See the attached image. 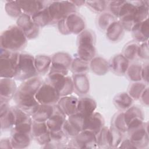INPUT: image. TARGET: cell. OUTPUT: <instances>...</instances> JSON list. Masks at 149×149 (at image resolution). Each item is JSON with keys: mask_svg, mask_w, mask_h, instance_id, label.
Masks as SVG:
<instances>
[{"mask_svg": "<svg viewBox=\"0 0 149 149\" xmlns=\"http://www.w3.org/2000/svg\"><path fill=\"white\" fill-rule=\"evenodd\" d=\"M43 82L38 76L23 81L17 87L14 95L16 105L31 116L40 105L35 95Z\"/></svg>", "mask_w": 149, "mask_h": 149, "instance_id": "obj_1", "label": "cell"}, {"mask_svg": "<svg viewBox=\"0 0 149 149\" xmlns=\"http://www.w3.org/2000/svg\"><path fill=\"white\" fill-rule=\"evenodd\" d=\"M28 39L17 25L9 26L0 36L1 48L18 52L23 51L27 44Z\"/></svg>", "mask_w": 149, "mask_h": 149, "instance_id": "obj_2", "label": "cell"}, {"mask_svg": "<svg viewBox=\"0 0 149 149\" xmlns=\"http://www.w3.org/2000/svg\"><path fill=\"white\" fill-rule=\"evenodd\" d=\"M95 35L90 29H85L79 34L77 38V52L76 56L83 61L90 62L95 56L96 49Z\"/></svg>", "mask_w": 149, "mask_h": 149, "instance_id": "obj_3", "label": "cell"}, {"mask_svg": "<svg viewBox=\"0 0 149 149\" xmlns=\"http://www.w3.org/2000/svg\"><path fill=\"white\" fill-rule=\"evenodd\" d=\"M56 24L60 33L64 35L79 34L86 27L84 17L77 12L70 13Z\"/></svg>", "mask_w": 149, "mask_h": 149, "instance_id": "obj_4", "label": "cell"}, {"mask_svg": "<svg viewBox=\"0 0 149 149\" xmlns=\"http://www.w3.org/2000/svg\"><path fill=\"white\" fill-rule=\"evenodd\" d=\"M20 53L1 48L0 76L1 78L15 77Z\"/></svg>", "mask_w": 149, "mask_h": 149, "instance_id": "obj_5", "label": "cell"}, {"mask_svg": "<svg viewBox=\"0 0 149 149\" xmlns=\"http://www.w3.org/2000/svg\"><path fill=\"white\" fill-rule=\"evenodd\" d=\"M34 65V56L30 54L20 53L15 80L25 81L38 76Z\"/></svg>", "mask_w": 149, "mask_h": 149, "instance_id": "obj_6", "label": "cell"}, {"mask_svg": "<svg viewBox=\"0 0 149 149\" xmlns=\"http://www.w3.org/2000/svg\"><path fill=\"white\" fill-rule=\"evenodd\" d=\"M51 24H57L70 13L77 12V8L71 1H51L47 6Z\"/></svg>", "mask_w": 149, "mask_h": 149, "instance_id": "obj_7", "label": "cell"}, {"mask_svg": "<svg viewBox=\"0 0 149 149\" xmlns=\"http://www.w3.org/2000/svg\"><path fill=\"white\" fill-rule=\"evenodd\" d=\"M45 81L51 84L61 97L71 95L74 91L72 77L68 75L49 72Z\"/></svg>", "mask_w": 149, "mask_h": 149, "instance_id": "obj_8", "label": "cell"}, {"mask_svg": "<svg viewBox=\"0 0 149 149\" xmlns=\"http://www.w3.org/2000/svg\"><path fill=\"white\" fill-rule=\"evenodd\" d=\"M122 133L113 128L104 126L97 134L98 148H118L123 139Z\"/></svg>", "mask_w": 149, "mask_h": 149, "instance_id": "obj_9", "label": "cell"}, {"mask_svg": "<svg viewBox=\"0 0 149 149\" xmlns=\"http://www.w3.org/2000/svg\"><path fill=\"white\" fill-rule=\"evenodd\" d=\"M69 144L70 148H98L97 135L91 131L82 130L74 137L70 139Z\"/></svg>", "mask_w": 149, "mask_h": 149, "instance_id": "obj_10", "label": "cell"}, {"mask_svg": "<svg viewBox=\"0 0 149 149\" xmlns=\"http://www.w3.org/2000/svg\"><path fill=\"white\" fill-rule=\"evenodd\" d=\"M35 97L40 104L55 105L58 102L61 96L51 84L44 81L36 93Z\"/></svg>", "mask_w": 149, "mask_h": 149, "instance_id": "obj_11", "label": "cell"}, {"mask_svg": "<svg viewBox=\"0 0 149 149\" xmlns=\"http://www.w3.org/2000/svg\"><path fill=\"white\" fill-rule=\"evenodd\" d=\"M128 137L137 148H145L149 144L148 134V123L143 122L141 125L129 130Z\"/></svg>", "mask_w": 149, "mask_h": 149, "instance_id": "obj_12", "label": "cell"}, {"mask_svg": "<svg viewBox=\"0 0 149 149\" xmlns=\"http://www.w3.org/2000/svg\"><path fill=\"white\" fill-rule=\"evenodd\" d=\"M72 59L70 55L67 52H58L55 53L51 57L52 62L49 72L68 75Z\"/></svg>", "mask_w": 149, "mask_h": 149, "instance_id": "obj_13", "label": "cell"}, {"mask_svg": "<svg viewBox=\"0 0 149 149\" xmlns=\"http://www.w3.org/2000/svg\"><path fill=\"white\" fill-rule=\"evenodd\" d=\"M16 25L22 29L28 40L36 38L38 36L40 27L34 22L30 15L23 13L17 19Z\"/></svg>", "mask_w": 149, "mask_h": 149, "instance_id": "obj_14", "label": "cell"}, {"mask_svg": "<svg viewBox=\"0 0 149 149\" xmlns=\"http://www.w3.org/2000/svg\"><path fill=\"white\" fill-rule=\"evenodd\" d=\"M123 115L127 131L141 125L144 122V115L143 111L138 105L131 106L123 111Z\"/></svg>", "mask_w": 149, "mask_h": 149, "instance_id": "obj_15", "label": "cell"}, {"mask_svg": "<svg viewBox=\"0 0 149 149\" xmlns=\"http://www.w3.org/2000/svg\"><path fill=\"white\" fill-rule=\"evenodd\" d=\"M31 135L32 139L43 147L51 141L50 131L46 122H38L33 120Z\"/></svg>", "mask_w": 149, "mask_h": 149, "instance_id": "obj_16", "label": "cell"}, {"mask_svg": "<svg viewBox=\"0 0 149 149\" xmlns=\"http://www.w3.org/2000/svg\"><path fill=\"white\" fill-rule=\"evenodd\" d=\"M83 116L77 112L66 118L62 130L70 139L74 137L82 131Z\"/></svg>", "mask_w": 149, "mask_h": 149, "instance_id": "obj_17", "label": "cell"}, {"mask_svg": "<svg viewBox=\"0 0 149 149\" xmlns=\"http://www.w3.org/2000/svg\"><path fill=\"white\" fill-rule=\"evenodd\" d=\"M104 119L101 113L94 112L88 116H83L82 130H89L97 135L104 126Z\"/></svg>", "mask_w": 149, "mask_h": 149, "instance_id": "obj_18", "label": "cell"}, {"mask_svg": "<svg viewBox=\"0 0 149 149\" xmlns=\"http://www.w3.org/2000/svg\"><path fill=\"white\" fill-rule=\"evenodd\" d=\"M78 98L73 95H69L61 97L55 105L56 108L66 117L77 112Z\"/></svg>", "mask_w": 149, "mask_h": 149, "instance_id": "obj_19", "label": "cell"}, {"mask_svg": "<svg viewBox=\"0 0 149 149\" xmlns=\"http://www.w3.org/2000/svg\"><path fill=\"white\" fill-rule=\"evenodd\" d=\"M17 89L13 78H1L0 79V101L9 102Z\"/></svg>", "mask_w": 149, "mask_h": 149, "instance_id": "obj_20", "label": "cell"}, {"mask_svg": "<svg viewBox=\"0 0 149 149\" xmlns=\"http://www.w3.org/2000/svg\"><path fill=\"white\" fill-rule=\"evenodd\" d=\"M109 69L115 74L125 75L130 65V61L122 54L112 56L108 62Z\"/></svg>", "mask_w": 149, "mask_h": 149, "instance_id": "obj_21", "label": "cell"}, {"mask_svg": "<svg viewBox=\"0 0 149 149\" xmlns=\"http://www.w3.org/2000/svg\"><path fill=\"white\" fill-rule=\"evenodd\" d=\"M18 3L23 12L32 16L36 13L46 8L51 1H17Z\"/></svg>", "mask_w": 149, "mask_h": 149, "instance_id": "obj_22", "label": "cell"}, {"mask_svg": "<svg viewBox=\"0 0 149 149\" xmlns=\"http://www.w3.org/2000/svg\"><path fill=\"white\" fill-rule=\"evenodd\" d=\"M10 141L12 148L22 149L28 147L31 141V134L11 130Z\"/></svg>", "mask_w": 149, "mask_h": 149, "instance_id": "obj_23", "label": "cell"}, {"mask_svg": "<svg viewBox=\"0 0 149 149\" xmlns=\"http://www.w3.org/2000/svg\"><path fill=\"white\" fill-rule=\"evenodd\" d=\"M74 91L77 94L84 95L90 90V82L86 73L73 74L72 76Z\"/></svg>", "mask_w": 149, "mask_h": 149, "instance_id": "obj_24", "label": "cell"}, {"mask_svg": "<svg viewBox=\"0 0 149 149\" xmlns=\"http://www.w3.org/2000/svg\"><path fill=\"white\" fill-rule=\"evenodd\" d=\"M97 102L91 97L85 96L78 98L77 112L84 116L93 113L97 108Z\"/></svg>", "mask_w": 149, "mask_h": 149, "instance_id": "obj_25", "label": "cell"}, {"mask_svg": "<svg viewBox=\"0 0 149 149\" xmlns=\"http://www.w3.org/2000/svg\"><path fill=\"white\" fill-rule=\"evenodd\" d=\"M132 37L137 42H144L148 40V18L137 24L132 30Z\"/></svg>", "mask_w": 149, "mask_h": 149, "instance_id": "obj_26", "label": "cell"}, {"mask_svg": "<svg viewBox=\"0 0 149 149\" xmlns=\"http://www.w3.org/2000/svg\"><path fill=\"white\" fill-rule=\"evenodd\" d=\"M66 119V116L61 113L55 105V111L47 120L46 123L50 132H58L62 130V127Z\"/></svg>", "mask_w": 149, "mask_h": 149, "instance_id": "obj_27", "label": "cell"}, {"mask_svg": "<svg viewBox=\"0 0 149 149\" xmlns=\"http://www.w3.org/2000/svg\"><path fill=\"white\" fill-rule=\"evenodd\" d=\"M90 69L98 76L105 75L109 70L108 62L100 56H94L89 62Z\"/></svg>", "mask_w": 149, "mask_h": 149, "instance_id": "obj_28", "label": "cell"}, {"mask_svg": "<svg viewBox=\"0 0 149 149\" xmlns=\"http://www.w3.org/2000/svg\"><path fill=\"white\" fill-rule=\"evenodd\" d=\"M55 111V105L40 104L32 115L33 120L38 122H46Z\"/></svg>", "mask_w": 149, "mask_h": 149, "instance_id": "obj_29", "label": "cell"}, {"mask_svg": "<svg viewBox=\"0 0 149 149\" xmlns=\"http://www.w3.org/2000/svg\"><path fill=\"white\" fill-rule=\"evenodd\" d=\"M124 30L120 22L116 20L105 30L106 37L112 42H117L122 38L124 34Z\"/></svg>", "mask_w": 149, "mask_h": 149, "instance_id": "obj_30", "label": "cell"}, {"mask_svg": "<svg viewBox=\"0 0 149 149\" xmlns=\"http://www.w3.org/2000/svg\"><path fill=\"white\" fill-rule=\"evenodd\" d=\"M51 141L49 144L53 146L52 148H67L70 139L63 132L62 130L58 132H50Z\"/></svg>", "mask_w": 149, "mask_h": 149, "instance_id": "obj_31", "label": "cell"}, {"mask_svg": "<svg viewBox=\"0 0 149 149\" xmlns=\"http://www.w3.org/2000/svg\"><path fill=\"white\" fill-rule=\"evenodd\" d=\"M134 100L127 92L117 94L113 98V103L120 111H125L133 105Z\"/></svg>", "mask_w": 149, "mask_h": 149, "instance_id": "obj_32", "label": "cell"}, {"mask_svg": "<svg viewBox=\"0 0 149 149\" xmlns=\"http://www.w3.org/2000/svg\"><path fill=\"white\" fill-rule=\"evenodd\" d=\"M51 57L46 55H37L34 56V65L38 74H45L49 71L51 66Z\"/></svg>", "mask_w": 149, "mask_h": 149, "instance_id": "obj_33", "label": "cell"}, {"mask_svg": "<svg viewBox=\"0 0 149 149\" xmlns=\"http://www.w3.org/2000/svg\"><path fill=\"white\" fill-rule=\"evenodd\" d=\"M0 121L2 130L8 131L12 129L15 124V118L11 107L5 114L0 116Z\"/></svg>", "mask_w": 149, "mask_h": 149, "instance_id": "obj_34", "label": "cell"}, {"mask_svg": "<svg viewBox=\"0 0 149 149\" xmlns=\"http://www.w3.org/2000/svg\"><path fill=\"white\" fill-rule=\"evenodd\" d=\"M47 6L31 16L34 22L39 27H43L48 24H51V19Z\"/></svg>", "mask_w": 149, "mask_h": 149, "instance_id": "obj_35", "label": "cell"}, {"mask_svg": "<svg viewBox=\"0 0 149 149\" xmlns=\"http://www.w3.org/2000/svg\"><path fill=\"white\" fill-rule=\"evenodd\" d=\"M70 70L73 74L87 73L90 70L89 62L82 60L77 56L72 59Z\"/></svg>", "mask_w": 149, "mask_h": 149, "instance_id": "obj_36", "label": "cell"}, {"mask_svg": "<svg viewBox=\"0 0 149 149\" xmlns=\"http://www.w3.org/2000/svg\"><path fill=\"white\" fill-rule=\"evenodd\" d=\"M147 85L144 82H141V81L133 82L129 85L127 93L134 101L139 100L142 93L147 87Z\"/></svg>", "mask_w": 149, "mask_h": 149, "instance_id": "obj_37", "label": "cell"}, {"mask_svg": "<svg viewBox=\"0 0 149 149\" xmlns=\"http://www.w3.org/2000/svg\"><path fill=\"white\" fill-rule=\"evenodd\" d=\"M111 13L108 12H104L98 15L97 19V24L98 28L105 31L108 27L116 19Z\"/></svg>", "mask_w": 149, "mask_h": 149, "instance_id": "obj_38", "label": "cell"}, {"mask_svg": "<svg viewBox=\"0 0 149 149\" xmlns=\"http://www.w3.org/2000/svg\"><path fill=\"white\" fill-rule=\"evenodd\" d=\"M139 46V43L136 41H129L124 46L122 54L129 61H134L137 57Z\"/></svg>", "mask_w": 149, "mask_h": 149, "instance_id": "obj_39", "label": "cell"}, {"mask_svg": "<svg viewBox=\"0 0 149 149\" xmlns=\"http://www.w3.org/2000/svg\"><path fill=\"white\" fill-rule=\"evenodd\" d=\"M141 68L142 65L139 63L135 62L129 65V68L126 71L125 74H126L127 78L133 81H141Z\"/></svg>", "mask_w": 149, "mask_h": 149, "instance_id": "obj_40", "label": "cell"}, {"mask_svg": "<svg viewBox=\"0 0 149 149\" xmlns=\"http://www.w3.org/2000/svg\"><path fill=\"white\" fill-rule=\"evenodd\" d=\"M111 126L122 133L127 132V128L124 119L123 111H120L113 116L111 120Z\"/></svg>", "mask_w": 149, "mask_h": 149, "instance_id": "obj_41", "label": "cell"}, {"mask_svg": "<svg viewBox=\"0 0 149 149\" xmlns=\"http://www.w3.org/2000/svg\"><path fill=\"white\" fill-rule=\"evenodd\" d=\"M5 9L8 15L13 18L17 19L23 13L17 1H6Z\"/></svg>", "mask_w": 149, "mask_h": 149, "instance_id": "obj_42", "label": "cell"}, {"mask_svg": "<svg viewBox=\"0 0 149 149\" xmlns=\"http://www.w3.org/2000/svg\"><path fill=\"white\" fill-rule=\"evenodd\" d=\"M85 5L92 11L101 13L107 9L108 1H87Z\"/></svg>", "mask_w": 149, "mask_h": 149, "instance_id": "obj_43", "label": "cell"}, {"mask_svg": "<svg viewBox=\"0 0 149 149\" xmlns=\"http://www.w3.org/2000/svg\"><path fill=\"white\" fill-rule=\"evenodd\" d=\"M148 41L142 42L139 44L137 52V57L141 60L147 61L148 60Z\"/></svg>", "mask_w": 149, "mask_h": 149, "instance_id": "obj_44", "label": "cell"}, {"mask_svg": "<svg viewBox=\"0 0 149 149\" xmlns=\"http://www.w3.org/2000/svg\"><path fill=\"white\" fill-rule=\"evenodd\" d=\"M141 80L144 81V82L148 84V63L147 61L142 65L141 68Z\"/></svg>", "mask_w": 149, "mask_h": 149, "instance_id": "obj_45", "label": "cell"}, {"mask_svg": "<svg viewBox=\"0 0 149 149\" xmlns=\"http://www.w3.org/2000/svg\"><path fill=\"white\" fill-rule=\"evenodd\" d=\"M118 148H137L129 137L122 139Z\"/></svg>", "mask_w": 149, "mask_h": 149, "instance_id": "obj_46", "label": "cell"}, {"mask_svg": "<svg viewBox=\"0 0 149 149\" xmlns=\"http://www.w3.org/2000/svg\"><path fill=\"white\" fill-rule=\"evenodd\" d=\"M141 103L144 105L148 106L149 104V99H148V86L145 88V90L142 93L140 99Z\"/></svg>", "mask_w": 149, "mask_h": 149, "instance_id": "obj_47", "label": "cell"}, {"mask_svg": "<svg viewBox=\"0 0 149 149\" xmlns=\"http://www.w3.org/2000/svg\"><path fill=\"white\" fill-rule=\"evenodd\" d=\"M0 147L2 148H12L10 139L4 138L1 139L0 141Z\"/></svg>", "mask_w": 149, "mask_h": 149, "instance_id": "obj_48", "label": "cell"}, {"mask_svg": "<svg viewBox=\"0 0 149 149\" xmlns=\"http://www.w3.org/2000/svg\"><path fill=\"white\" fill-rule=\"evenodd\" d=\"M71 2L77 7H80L83 5H85V1H71Z\"/></svg>", "mask_w": 149, "mask_h": 149, "instance_id": "obj_49", "label": "cell"}]
</instances>
